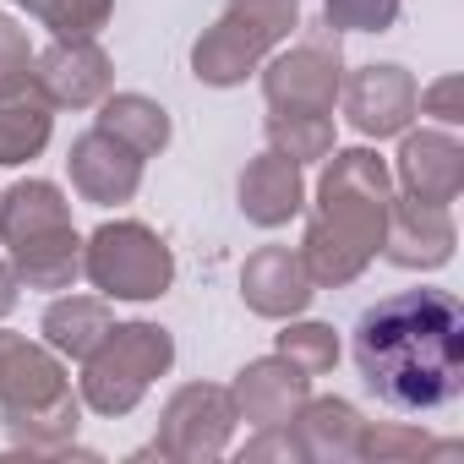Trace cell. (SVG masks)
<instances>
[{
    "instance_id": "cell-1",
    "label": "cell",
    "mask_w": 464,
    "mask_h": 464,
    "mask_svg": "<svg viewBox=\"0 0 464 464\" xmlns=\"http://www.w3.org/2000/svg\"><path fill=\"white\" fill-rule=\"evenodd\" d=\"M355 366L393 410H437L464 388V312L448 290H404L361 312Z\"/></svg>"
},
{
    "instance_id": "cell-2",
    "label": "cell",
    "mask_w": 464,
    "mask_h": 464,
    "mask_svg": "<svg viewBox=\"0 0 464 464\" xmlns=\"http://www.w3.org/2000/svg\"><path fill=\"white\" fill-rule=\"evenodd\" d=\"M317 197L323 202H317V218L306 229L301 263H306L312 285H350L382 252V224H388L393 180H388L377 153L350 148V153H334Z\"/></svg>"
},
{
    "instance_id": "cell-3",
    "label": "cell",
    "mask_w": 464,
    "mask_h": 464,
    "mask_svg": "<svg viewBox=\"0 0 464 464\" xmlns=\"http://www.w3.org/2000/svg\"><path fill=\"white\" fill-rule=\"evenodd\" d=\"M175 344L164 328L153 323H126V328H110L99 339V350L88 355V377H82V393L93 410L104 415H121L142 399V388L169 366Z\"/></svg>"
},
{
    "instance_id": "cell-4",
    "label": "cell",
    "mask_w": 464,
    "mask_h": 464,
    "mask_svg": "<svg viewBox=\"0 0 464 464\" xmlns=\"http://www.w3.org/2000/svg\"><path fill=\"white\" fill-rule=\"evenodd\" d=\"M82 268L115 301H153L175 279V263H169L164 241L153 236V229H142V224H104L88 241V263Z\"/></svg>"
},
{
    "instance_id": "cell-5",
    "label": "cell",
    "mask_w": 464,
    "mask_h": 464,
    "mask_svg": "<svg viewBox=\"0 0 464 464\" xmlns=\"http://www.w3.org/2000/svg\"><path fill=\"white\" fill-rule=\"evenodd\" d=\"M339 50L323 44V39H306L301 50L279 55L263 77L268 88V104L279 115H328L334 99H339Z\"/></svg>"
},
{
    "instance_id": "cell-6",
    "label": "cell",
    "mask_w": 464,
    "mask_h": 464,
    "mask_svg": "<svg viewBox=\"0 0 464 464\" xmlns=\"http://www.w3.org/2000/svg\"><path fill=\"white\" fill-rule=\"evenodd\" d=\"M382 252L399 268H442L453 257V218L442 202H388V224H382Z\"/></svg>"
},
{
    "instance_id": "cell-7",
    "label": "cell",
    "mask_w": 464,
    "mask_h": 464,
    "mask_svg": "<svg viewBox=\"0 0 464 464\" xmlns=\"http://www.w3.org/2000/svg\"><path fill=\"white\" fill-rule=\"evenodd\" d=\"M415 93H420V88H415V77H410L404 66H366V72L350 77L344 110H350L355 131H366V137H393V131L410 126Z\"/></svg>"
},
{
    "instance_id": "cell-8",
    "label": "cell",
    "mask_w": 464,
    "mask_h": 464,
    "mask_svg": "<svg viewBox=\"0 0 464 464\" xmlns=\"http://www.w3.org/2000/svg\"><path fill=\"white\" fill-rule=\"evenodd\" d=\"M399 180L415 202H453L464 186V148L448 131H415L399 148Z\"/></svg>"
},
{
    "instance_id": "cell-9",
    "label": "cell",
    "mask_w": 464,
    "mask_h": 464,
    "mask_svg": "<svg viewBox=\"0 0 464 464\" xmlns=\"http://www.w3.org/2000/svg\"><path fill=\"white\" fill-rule=\"evenodd\" d=\"M137 180H142V159L126 142H115L104 126L77 137V148H72V186L88 202H126L137 191Z\"/></svg>"
},
{
    "instance_id": "cell-10",
    "label": "cell",
    "mask_w": 464,
    "mask_h": 464,
    "mask_svg": "<svg viewBox=\"0 0 464 464\" xmlns=\"http://www.w3.org/2000/svg\"><path fill=\"white\" fill-rule=\"evenodd\" d=\"M241 290H246L252 312H263V317H290V312H301V306L312 301V274H306V263H301L290 246H268V252H257V257L246 263Z\"/></svg>"
},
{
    "instance_id": "cell-11",
    "label": "cell",
    "mask_w": 464,
    "mask_h": 464,
    "mask_svg": "<svg viewBox=\"0 0 464 464\" xmlns=\"http://www.w3.org/2000/svg\"><path fill=\"white\" fill-rule=\"evenodd\" d=\"M0 399H6V415H23V410L34 415V410L66 399L61 366H55L44 350H34V344H23V339H6V334H0Z\"/></svg>"
},
{
    "instance_id": "cell-12",
    "label": "cell",
    "mask_w": 464,
    "mask_h": 464,
    "mask_svg": "<svg viewBox=\"0 0 464 464\" xmlns=\"http://www.w3.org/2000/svg\"><path fill=\"white\" fill-rule=\"evenodd\" d=\"M34 82L44 88L50 104H93V99L110 88V61H104L88 39H61V44L39 61Z\"/></svg>"
},
{
    "instance_id": "cell-13",
    "label": "cell",
    "mask_w": 464,
    "mask_h": 464,
    "mask_svg": "<svg viewBox=\"0 0 464 464\" xmlns=\"http://www.w3.org/2000/svg\"><path fill=\"white\" fill-rule=\"evenodd\" d=\"M50 137V99L44 88L23 72L12 82H0V164H23L44 148Z\"/></svg>"
},
{
    "instance_id": "cell-14",
    "label": "cell",
    "mask_w": 464,
    "mask_h": 464,
    "mask_svg": "<svg viewBox=\"0 0 464 464\" xmlns=\"http://www.w3.org/2000/svg\"><path fill=\"white\" fill-rule=\"evenodd\" d=\"M241 208H246V218H257L268 229L285 224V218H295L301 213V169L285 153L252 159L246 175H241Z\"/></svg>"
},
{
    "instance_id": "cell-15",
    "label": "cell",
    "mask_w": 464,
    "mask_h": 464,
    "mask_svg": "<svg viewBox=\"0 0 464 464\" xmlns=\"http://www.w3.org/2000/svg\"><path fill=\"white\" fill-rule=\"evenodd\" d=\"M236 399H241L246 420H257V426H279V420H290V415L301 410V399H306V377H301L285 355H279V361H257V366L241 372Z\"/></svg>"
},
{
    "instance_id": "cell-16",
    "label": "cell",
    "mask_w": 464,
    "mask_h": 464,
    "mask_svg": "<svg viewBox=\"0 0 464 464\" xmlns=\"http://www.w3.org/2000/svg\"><path fill=\"white\" fill-rule=\"evenodd\" d=\"M61 224H72V213H66V202H61V191L50 180H23V186L6 191V202H0V236L12 246H23L34 236H50Z\"/></svg>"
},
{
    "instance_id": "cell-17",
    "label": "cell",
    "mask_w": 464,
    "mask_h": 464,
    "mask_svg": "<svg viewBox=\"0 0 464 464\" xmlns=\"http://www.w3.org/2000/svg\"><path fill=\"white\" fill-rule=\"evenodd\" d=\"M12 252H17V274H23L34 290H61V285H72L77 268H82L72 224L50 229V236H34V241H23V246H12Z\"/></svg>"
},
{
    "instance_id": "cell-18",
    "label": "cell",
    "mask_w": 464,
    "mask_h": 464,
    "mask_svg": "<svg viewBox=\"0 0 464 464\" xmlns=\"http://www.w3.org/2000/svg\"><path fill=\"white\" fill-rule=\"evenodd\" d=\"M99 126H104L115 142H126L137 159H142V153H159V148L169 142V121H164V110L148 104L142 93H121V99H110L104 115H99Z\"/></svg>"
},
{
    "instance_id": "cell-19",
    "label": "cell",
    "mask_w": 464,
    "mask_h": 464,
    "mask_svg": "<svg viewBox=\"0 0 464 464\" xmlns=\"http://www.w3.org/2000/svg\"><path fill=\"white\" fill-rule=\"evenodd\" d=\"M110 328H115V323H110V312H104L99 301H82V295L55 301V306L44 312V334H50V344H55V350H66V355H93V350H99V339H104Z\"/></svg>"
},
{
    "instance_id": "cell-20",
    "label": "cell",
    "mask_w": 464,
    "mask_h": 464,
    "mask_svg": "<svg viewBox=\"0 0 464 464\" xmlns=\"http://www.w3.org/2000/svg\"><path fill=\"white\" fill-rule=\"evenodd\" d=\"M361 415H355V404H344V399H317V404H306V415H301V448L306 453H361Z\"/></svg>"
},
{
    "instance_id": "cell-21",
    "label": "cell",
    "mask_w": 464,
    "mask_h": 464,
    "mask_svg": "<svg viewBox=\"0 0 464 464\" xmlns=\"http://www.w3.org/2000/svg\"><path fill=\"white\" fill-rule=\"evenodd\" d=\"M268 142L290 164H312V159L334 153V121L328 115H274L268 121Z\"/></svg>"
},
{
    "instance_id": "cell-22",
    "label": "cell",
    "mask_w": 464,
    "mask_h": 464,
    "mask_svg": "<svg viewBox=\"0 0 464 464\" xmlns=\"http://www.w3.org/2000/svg\"><path fill=\"white\" fill-rule=\"evenodd\" d=\"M279 355L301 372V377H317V372H328L334 361H339V339H334V328H323V323H306V328H290V334H279Z\"/></svg>"
},
{
    "instance_id": "cell-23",
    "label": "cell",
    "mask_w": 464,
    "mask_h": 464,
    "mask_svg": "<svg viewBox=\"0 0 464 464\" xmlns=\"http://www.w3.org/2000/svg\"><path fill=\"white\" fill-rule=\"evenodd\" d=\"M23 6L39 12L61 39H88L110 17V0H23Z\"/></svg>"
},
{
    "instance_id": "cell-24",
    "label": "cell",
    "mask_w": 464,
    "mask_h": 464,
    "mask_svg": "<svg viewBox=\"0 0 464 464\" xmlns=\"http://www.w3.org/2000/svg\"><path fill=\"white\" fill-rule=\"evenodd\" d=\"M399 17V0H328V28L344 34H388Z\"/></svg>"
},
{
    "instance_id": "cell-25",
    "label": "cell",
    "mask_w": 464,
    "mask_h": 464,
    "mask_svg": "<svg viewBox=\"0 0 464 464\" xmlns=\"http://www.w3.org/2000/svg\"><path fill=\"white\" fill-rule=\"evenodd\" d=\"M415 110L437 115L442 126H459V121H464V110H459V77H442V82L420 88V93H415Z\"/></svg>"
},
{
    "instance_id": "cell-26",
    "label": "cell",
    "mask_w": 464,
    "mask_h": 464,
    "mask_svg": "<svg viewBox=\"0 0 464 464\" xmlns=\"http://www.w3.org/2000/svg\"><path fill=\"white\" fill-rule=\"evenodd\" d=\"M426 437L420 431H361V453H420L426 459Z\"/></svg>"
},
{
    "instance_id": "cell-27",
    "label": "cell",
    "mask_w": 464,
    "mask_h": 464,
    "mask_svg": "<svg viewBox=\"0 0 464 464\" xmlns=\"http://www.w3.org/2000/svg\"><path fill=\"white\" fill-rule=\"evenodd\" d=\"M28 72V39L17 34V23L0 17V82H12Z\"/></svg>"
},
{
    "instance_id": "cell-28",
    "label": "cell",
    "mask_w": 464,
    "mask_h": 464,
    "mask_svg": "<svg viewBox=\"0 0 464 464\" xmlns=\"http://www.w3.org/2000/svg\"><path fill=\"white\" fill-rule=\"evenodd\" d=\"M12 301H17V279H12L6 268H0V317L12 312Z\"/></svg>"
}]
</instances>
